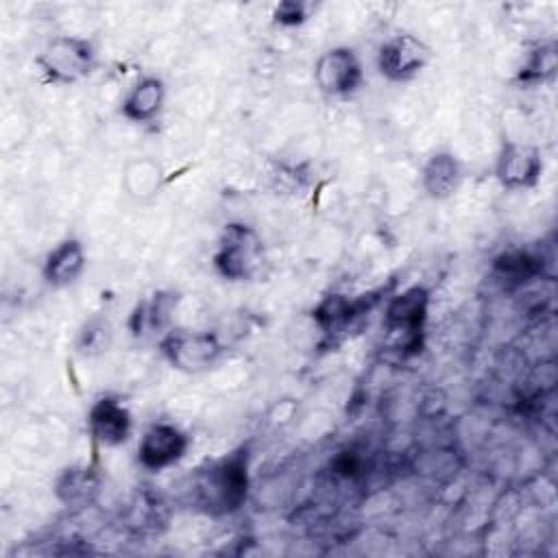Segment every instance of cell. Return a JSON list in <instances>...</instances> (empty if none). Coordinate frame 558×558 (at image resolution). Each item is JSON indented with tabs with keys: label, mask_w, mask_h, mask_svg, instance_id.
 Masks as SVG:
<instances>
[{
	"label": "cell",
	"mask_w": 558,
	"mask_h": 558,
	"mask_svg": "<svg viewBox=\"0 0 558 558\" xmlns=\"http://www.w3.org/2000/svg\"><path fill=\"white\" fill-rule=\"evenodd\" d=\"M543 262L527 251H506L495 259V270L506 279H532L541 272Z\"/></svg>",
	"instance_id": "17"
},
{
	"label": "cell",
	"mask_w": 558,
	"mask_h": 558,
	"mask_svg": "<svg viewBox=\"0 0 558 558\" xmlns=\"http://www.w3.org/2000/svg\"><path fill=\"white\" fill-rule=\"evenodd\" d=\"M46 81L70 85L85 78L96 68V48L85 37L57 35L37 57Z\"/></svg>",
	"instance_id": "4"
},
{
	"label": "cell",
	"mask_w": 558,
	"mask_h": 558,
	"mask_svg": "<svg viewBox=\"0 0 558 558\" xmlns=\"http://www.w3.org/2000/svg\"><path fill=\"white\" fill-rule=\"evenodd\" d=\"M423 190L434 201H445L453 196L462 183V166L453 153L438 150L434 153L421 172Z\"/></svg>",
	"instance_id": "13"
},
{
	"label": "cell",
	"mask_w": 558,
	"mask_h": 558,
	"mask_svg": "<svg viewBox=\"0 0 558 558\" xmlns=\"http://www.w3.org/2000/svg\"><path fill=\"white\" fill-rule=\"evenodd\" d=\"M543 155L534 144L508 140L501 144L495 177L506 190H530L541 181Z\"/></svg>",
	"instance_id": "9"
},
{
	"label": "cell",
	"mask_w": 558,
	"mask_h": 558,
	"mask_svg": "<svg viewBox=\"0 0 558 558\" xmlns=\"http://www.w3.org/2000/svg\"><path fill=\"white\" fill-rule=\"evenodd\" d=\"M364 72L355 50L336 46L323 52L314 65L316 87L329 98H342L353 94L362 85Z\"/></svg>",
	"instance_id": "7"
},
{
	"label": "cell",
	"mask_w": 558,
	"mask_h": 558,
	"mask_svg": "<svg viewBox=\"0 0 558 558\" xmlns=\"http://www.w3.org/2000/svg\"><path fill=\"white\" fill-rule=\"evenodd\" d=\"M96 486L98 482L89 469L72 466L59 475L54 488H57V497L65 506H83L92 499V495L96 493Z\"/></svg>",
	"instance_id": "15"
},
{
	"label": "cell",
	"mask_w": 558,
	"mask_h": 558,
	"mask_svg": "<svg viewBox=\"0 0 558 558\" xmlns=\"http://www.w3.org/2000/svg\"><path fill=\"white\" fill-rule=\"evenodd\" d=\"M87 427L92 438L102 447H118L129 440L133 432V418L120 399L100 397L89 408Z\"/></svg>",
	"instance_id": "10"
},
{
	"label": "cell",
	"mask_w": 558,
	"mask_h": 558,
	"mask_svg": "<svg viewBox=\"0 0 558 558\" xmlns=\"http://www.w3.org/2000/svg\"><path fill=\"white\" fill-rule=\"evenodd\" d=\"M190 447V438L172 423H150L137 442V462L146 471H163L177 464Z\"/></svg>",
	"instance_id": "8"
},
{
	"label": "cell",
	"mask_w": 558,
	"mask_h": 558,
	"mask_svg": "<svg viewBox=\"0 0 558 558\" xmlns=\"http://www.w3.org/2000/svg\"><path fill=\"white\" fill-rule=\"evenodd\" d=\"M172 305H174V296L166 294V292H157V294H153L150 301L140 303L133 314V318L137 320V325L133 327L135 333L159 331L168 323Z\"/></svg>",
	"instance_id": "16"
},
{
	"label": "cell",
	"mask_w": 558,
	"mask_h": 558,
	"mask_svg": "<svg viewBox=\"0 0 558 558\" xmlns=\"http://www.w3.org/2000/svg\"><path fill=\"white\" fill-rule=\"evenodd\" d=\"M161 353L172 368L183 373H201L209 368L222 353L216 333L174 329L161 338Z\"/></svg>",
	"instance_id": "5"
},
{
	"label": "cell",
	"mask_w": 558,
	"mask_h": 558,
	"mask_svg": "<svg viewBox=\"0 0 558 558\" xmlns=\"http://www.w3.org/2000/svg\"><path fill=\"white\" fill-rule=\"evenodd\" d=\"M166 102V85L159 76H142L135 85L126 92L120 113L129 122L146 124L153 122Z\"/></svg>",
	"instance_id": "12"
},
{
	"label": "cell",
	"mask_w": 558,
	"mask_h": 558,
	"mask_svg": "<svg viewBox=\"0 0 558 558\" xmlns=\"http://www.w3.org/2000/svg\"><path fill=\"white\" fill-rule=\"evenodd\" d=\"M264 264V244L255 229L231 222L225 227L214 253V268L227 281H248Z\"/></svg>",
	"instance_id": "2"
},
{
	"label": "cell",
	"mask_w": 558,
	"mask_h": 558,
	"mask_svg": "<svg viewBox=\"0 0 558 558\" xmlns=\"http://www.w3.org/2000/svg\"><path fill=\"white\" fill-rule=\"evenodd\" d=\"M556 70V48L554 44L541 46L532 52L530 63L521 72V81H545Z\"/></svg>",
	"instance_id": "18"
},
{
	"label": "cell",
	"mask_w": 558,
	"mask_h": 558,
	"mask_svg": "<svg viewBox=\"0 0 558 558\" xmlns=\"http://www.w3.org/2000/svg\"><path fill=\"white\" fill-rule=\"evenodd\" d=\"M161 187V168L148 159H135L124 170V190L135 201L153 198Z\"/></svg>",
	"instance_id": "14"
},
{
	"label": "cell",
	"mask_w": 558,
	"mask_h": 558,
	"mask_svg": "<svg viewBox=\"0 0 558 558\" xmlns=\"http://www.w3.org/2000/svg\"><path fill=\"white\" fill-rule=\"evenodd\" d=\"M85 264H87V257L81 240L65 238L46 255L41 275L48 286L65 288L83 275Z\"/></svg>",
	"instance_id": "11"
},
{
	"label": "cell",
	"mask_w": 558,
	"mask_h": 558,
	"mask_svg": "<svg viewBox=\"0 0 558 558\" xmlns=\"http://www.w3.org/2000/svg\"><path fill=\"white\" fill-rule=\"evenodd\" d=\"M429 48L410 33H399L386 39L377 52V70L392 83H408L416 78L429 63Z\"/></svg>",
	"instance_id": "6"
},
{
	"label": "cell",
	"mask_w": 558,
	"mask_h": 558,
	"mask_svg": "<svg viewBox=\"0 0 558 558\" xmlns=\"http://www.w3.org/2000/svg\"><path fill=\"white\" fill-rule=\"evenodd\" d=\"M107 344H109V325L100 318L89 320L81 331L78 351L92 355V353H98V351L107 349Z\"/></svg>",
	"instance_id": "19"
},
{
	"label": "cell",
	"mask_w": 558,
	"mask_h": 558,
	"mask_svg": "<svg viewBox=\"0 0 558 558\" xmlns=\"http://www.w3.org/2000/svg\"><path fill=\"white\" fill-rule=\"evenodd\" d=\"M427 305H429V294L421 286H412L390 299L384 316V329H386L390 349L401 353H412L421 347V338L427 320Z\"/></svg>",
	"instance_id": "3"
},
{
	"label": "cell",
	"mask_w": 558,
	"mask_h": 558,
	"mask_svg": "<svg viewBox=\"0 0 558 558\" xmlns=\"http://www.w3.org/2000/svg\"><path fill=\"white\" fill-rule=\"evenodd\" d=\"M192 488L196 506L207 514L240 510L248 493V449L240 447L198 469Z\"/></svg>",
	"instance_id": "1"
},
{
	"label": "cell",
	"mask_w": 558,
	"mask_h": 558,
	"mask_svg": "<svg viewBox=\"0 0 558 558\" xmlns=\"http://www.w3.org/2000/svg\"><path fill=\"white\" fill-rule=\"evenodd\" d=\"M272 15H275V22H279L283 26H296V24L305 22V4L296 2V0H286L275 7Z\"/></svg>",
	"instance_id": "20"
}]
</instances>
